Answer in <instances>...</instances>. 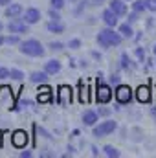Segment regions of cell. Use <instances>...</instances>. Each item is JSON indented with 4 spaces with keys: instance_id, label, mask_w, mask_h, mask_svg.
<instances>
[{
    "instance_id": "cell-1",
    "label": "cell",
    "mask_w": 156,
    "mask_h": 158,
    "mask_svg": "<svg viewBox=\"0 0 156 158\" xmlns=\"http://www.w3.org/2000/svg\"><path fill=\"white\" fill-rule=\"evenodd\" d=\"M123 39H125V37H123L119 31H116L114 28H110V26H107L105 30H101V31L96 35V40H97V44H99L101 48H112V46H119Z\"/></svg>"
},
{
    "instance_id": "cell-2",
    "label": "cell",
    "mask_w": 156,
    "mask_h": 158,
    "mask_svg": "<svg viewBox=\"0 0 156 158\" xmlns=\"http://www.w3.org/2000/svg\"><path fill=\"white\" fill-rule=\"evenodd\" d=\"M18 52L24 53V55H28V57H42L46 53V48L37 39H26V40H20Z\"/></svg>"
},
{
    "instance_id": "cell-3",
    "label": "cell",
    "mask_w": 156,
    "mask_h": 158,
    "mask_svg": "<svg viewBox=\"0 0 156 158\" xmlns=\"http://www.w3.org/2000/svg\"><path fill=\"white\" fill-rule=\"evenodd\" d=\"M116 129H117V123L114 121V119H105V121H101L99 125H94L92 134H94L96 138H103V136L112 134Z\"/></svg>"
},
{
    "instance_id": "cell-4",
    "label": "cell",
    "mask_w": 156,
    "mask_h": 158,
    "mask_svg": "<svg viewBox=\"0 0 156 158\" xmlns=\"http://www.w3.org/2000/svg\"><path fill=\"white\" fill-rule=\"evenodd\" d=\"M114 96H116V101L117 105H129L130 101H132V96H134V92H132V88L129 86V85H117L116 90H114Z\"/></svg>"
},
{
    "instance_id": "cell-5",
    "label": "cell",
    "mask_w": 156,
    "mask_h": 158,
    "mask_svg": "<svg viewBox=\"0 0 156 158\" xmlns=\"http://www.w3.org/2000/svg\"><path fill=\"white\" fill-rule=\"evenodd\" d=\"M112 96H114V92H112L110 85L97 81V88H96V101H97V103H101V105H105V103H109V101L112 99Z\"/></svg>"
},
{
    "instance_id": "cell-6",
    "label": "cell",
    "mask_w": 156,
    "mask_h": 158,
    "mask_svg": "<svg viewBox=\"0 0 156 158\" xmlns=\"http://www.w3.org/2000/svg\"><path fill=\"white\" fill-rule=\"evenodd\" d=\"M28 30H30V24L24 22L22 19H9V24H7V31L9 33L22 35V33H28Z\"/></svg>"
},
{
    "instance_id": "cell-7",
    "label": "cell",
    "mask_w": 156,
    "mask_h": 158,
    "mask_svg": "<svg viewBox=\"0 0 156 158\" xmlns=\"http://www.w3.org/2000/svg\"><path fill=\"white\" fill-rule=\"evenodd\" d=\"M22 20L28 22L30 26L37 24V22H40V11L37 9V7H28V9L22 13Z\"/></svg>"
},
{
    "instance_id": "cell-8",
    "label": "cell",
    "mask_w": 156,
    "mask_h": 158,
    "mask_svg": "<svg viewBox=\"0 0 156 158\" xmlns=\"http://www.w3.org/2000/svg\"><path fill=\"white\" fill-rule=\"evenodd\" d=\"M101 19H103V22H105L107 26H110V28H116L117 24H119V15L114 13L110 7H107V9L101 13Z\"/></svg>"
},
{
    "instance_id": "cell-9",
    "label": "cell",
    "mask_w": 156,
    "mask_h": 158,
    "mask_svg": "<svg viewBox=\"0 0 156 158\" xmlns=\"http://www.w3.org/2000/svg\"><path fill=\"white\" fill-rule=\"evenodd\" d=\"M11 142H13V145L15 147H18V149H22V147H26V143H28V134H26V131H15L13 134H11Z\"/></svg>"
},
{
    "instance_id": "cell-10",
    "label": "cell",
    "mask_w": 156,
    "mask_h": 158,
    "mask_svg": "<svg viewBox=\"0 0 156 158\" xmlns=\"http://www.w3.org/2000/svg\"><path fill=\"white\" fill-rule=\"evenodd\" d=\"M24 13V7L20 6V4H9V6H6V9H4V15H6V19H17V17H20Z\"/></svg>"
},
{
    "instance_id": "cell-11",
    "label": "cell",
    "mask_w": 156,
    "mask_h": 158,
    "mask_svg": "<svg viewBox=\"0 0 156 158\" xmlns=\"http://www.w3.org/2000/svg\"><path fill=\"white\" fill-rule=\"evenodd\" d=\"M109 7L114 11V13H117L119 17H127V2L125 0H109Z\"/></svg>"
},
{
    "instance_id": "cell-12",
    "label": "cell",
    "mask_w": 156,
    "mask_h": 158,
    "mask_svg": "<svg viewBox=\"0 0 156 158\" xmlns=\"http://www.w3.org/2000/svg\"><path fill=\"white\" fill-rule=\"evenodd\" d=\"M81 118H83V123H84L86 127H94V125H97L99 114H97L96 110H84Z\"/></svg>"
},
{
    "instance_id": "cell-13",
    "label": "cell",
    "mask_w": 156,
    "mask_h": 158,
    "mask_svg": "<svg viewBox=\"0 0 156 158\" xmlns=\"http://www.w3.org/2000/svg\"><path fill=\"white\" fill-rule=\"evenodd\" d=\"M61 68H63V64H61V61H57V59H50L48 63H44V70H46L50 76L59 74V72H61Z\"/></svg>"
},
{
    "instance_id": "cell-14",
    "label": "cell",
    "mask_w": 156,
    "mask_h": 158,
    "mask_svg": "<svg viewBox=\"0 0 156 158\" xmlns=\"http://www.w3.org/2000/svg\"><path fill=\"white\" fill-rule=\"evenodd\" d=\"M136 99L140 101V103H149L151 101V90H149V86H138L136 88Z\"/></svg>"
},
{
    "instance_id": "cell-15",
    "label": "cell",
    "mask_w": 156,
    "mask_h": 158,
    "mask_svg": "<svg viewBox=\"0 0 156 158\" xmlns=\"http://www.w3.org/2000/svg\"><path fill=\"white\" fill-rule=\"evenodd\" d=\"M48 79H50V74H48L46 70H42V72L37 70V72H31V74H30V81L35 83V85H44Z\"/></svg>"
},
{
    "instance_id": "cell-16",
    "label": "cell",
    "mask_w": 156,
    "mask_h": 158,
    "mask_svg": "<svg viewBox=\"0 0 156 158\" xmlns=\"http://www.w3.org/2000/svg\"><path fill=\"white\" fill-rule=\"evenodd\" d=\"M72 101V90L66 86V85H63L61 88H59V103L61 105H68Z\"/></svg>"
},
{
    "instance_id": "cell-17",
    "label": "cell",
    "mask_w": 156,
    "mask_h": 158,
    "mask_svg": "<svg viewBox=\"0 0 156 158\" xmlns=\"http://www.w3.org/2000/svg\"><path fill=\"white\" fill-rule=\"evenodd\" d=\"M46 28H48L50 33H64V30H66V26L63 24V20H50L46 24Z\"/></svg>"
},
{
    "instance_id": "cell-18",
    "label": "cell",
    "mask_w": 156,
    "mask_h": 158,
    "mask_svg": "<svg viewBox=\"0 0 156 158\" xmlns=\"http://www.w3.org/2000/svg\"><path fill=\"white\" fill-rule=\"evenodd\" d=\"M117 31L125 37V39H130L134 35V30H132V24L130 22H123V24H117Z\"/></svg>"
},
{
    "instance_id": "cell-19",
    "label": "cell",
    "mask_w": 156,
    "mask_h": 158,
    "mask_svg": "<svg viewBox=\"0 0 156 158\" xmlns=\"http://www.w3.org/2000/svg\"><path fill=\"white\" fill-rule=\"evenodd\" d=\"M51 88L50 86H44V88H39V94H37V101L39 103H44V101H50L51 99Z\"/></svg>"
},
{
    "instance_id": "cell-20",
    "label": "cell",
    "mask_w": 156,
    "mask_h": 158,
    "mask_svg": "<svg viewBox=\"0 0 156 158\" xmlns=\"http://www.w3.org/2000/svg\"><path fill=\"white\" fill-rule=\"evenodd\" d=\"M130 7H132V11L143 13V11H147V0H132Z\"/></svg>"
},
{
    "instance_id": "cell-21",
    "label": "cell",
    "mask_w": 156,
    "mask_h": 158,
    "mask_svg": "<svg viewBox=\"0 0 156 158\" xmlns=\"http://www.w3.org/2000/svg\"><path fill=\"white\" fill-rule=\"evenodd\" d=\"M103 155L109 156V158H119L121 156V153L117 151L114 145H105V147H103Z\"/></svg>"
},
{
    "instance_id": "cell-22",
    "label": "cell",
    "mask_w": 156,
    "mask_h": 158,
    "mask_svg": "<svg viewBox=\"0 0 156 158\" xmlns=\"http://www.w3.org/2000/svg\"><path fill=\"white\" fill-rule=\"evenodd\" d=\"M121 68L123 70H129V68H134V64H132V59L129 57V53H121Z\"/></svg>"
},
{
    "instance_id": "cell-23",
    "label": "cell",
    "mask_w": 156,
    "mask_h": 158,
    "mask_svg": "<svg viewBox=\"0 0 156 158\" xmlns=\"http://www.w3.org/2000/svg\"><path fill=\"white\" fill-rule=\"evenodd\" d=\"M6 44H9V46H18V44H20V37H18V33H11V35H7V37H6Z\"/></svg>"
},
{
    "instance_id": "cell-24",
    "label": "cell",
    "mask_w": 156,
    "mask_h": 158,
    "mask_svg": "<svg viewBox=\"0 0 156 158\" xmlns=\"http://www.w3.org/2000/svg\"><path fill=\"white\" fill-rule=\"evenodd\" d=\"M9 77L15 79V81H20V79L24 77V74H22V70H18V68H9Z\"/></svg>"
},
{
    "instance_id": "cell-25",
    "label": "cell",
    "mask_w": 156,
    "mask_h": 158,
    "mask_svg": "<svg viewBox=\"0 0 156 158\" xmlns=\"http://www.w3.org/2000/svg\"><path fill=\"white\" fill-rule=\"evenodd\" d=\"M61 9H55V7H51L50 11H48V17H50V20H63V17H61V13H59Z\"/></svg>"
},
{
    "instance_id": "cell-26",
    "label": "cell",
    "mask_w": 156,
    "mask_h": 158,
    "mask_svg": "<svg viewBox=\"0 0 156 158\" xmlns=\"http://www.w3.org/2000/svg\"><path fill=\"white\" fill-rule=\"evenodd\" d=\"M48 48H50L51 52H63V50H64V44H63V42H59V40H57V42L53 40V42H50V44H48Z\"/></svg>"
},
{
    "instance_id": "cell-27",
    "label": "cell",
    "mask_w": 156,
    "mask_h": 158,
    "mask_svg": "<svg viewBox=\"0 0 156 158\" xmlns=\"http://www.w3.org/2000/svg\"><path fill=\"white\" fill-rule=\"evenodd\" d=\"M138 19H140V13H138V11H130V13H127V22L134 24Z\"/></svg>"
},
{
    "instance_id": "cell-28",
    "label": "cell",
    "mask_w": 156,
    "mask_h": 158,
    "mask_svg": "<svg viewBox=\"0 0 156 158\" xmlns=\"http://www.w3.org/2000/svg\"><path fill=\"white\" fill-rule=\"evenodd\" d=\"M134 53H136V57H138V61H140V63H143V61H145V52H143V48H140V46H138V48H134Z\"/></svg>"
},
{
    "instance_id": "cell-29",
    "label": "cell",
    "mask_w": 156,
    "mask_h": 158,
    "mask_svg": "<svg viewBox=\"0 0 156 158\" xmlns=\"http://www.w3.org/2000/svg\"><path fill=\"white\" fill-rule=\"evenodd\" d=\"M50 4H51V7H55V9H63L64 4H66V0H50Z\"/></svg>"
},
{
    "instance_id": "cell-30",
    "label": "cell",
    "mask_w": 156,
    "mask_h": 158,
    "mask_svg": "<svg viewBox=\"0 0 156 158\" xmlns=\"http://www.w3.org/2000/svg\"><path fill=\"white\" fill-rule=\"evenodd\" d=\"M68 46H70L72 50H79V48H81V39H70Z\"/></svg>"
},
{
    "instance_id": "cell-31",
    "label": "cell",
    "mask_w": 156,
    "mask_h": 158,
    "mask_svg": "<svg viewBox=\"0 0 156 158\" xmlns=\"http://www.w3.org/2000/svg\"><path fill=\"white\" fill-rule=\"evenodd\" d=\"M4 79H9V68L0 66V81H4Z\"/></svg>"
},
{
    "instance_id": "cell-32",
    "label": "cell",
    "mask_w": 156,
    "mask_h": 158,
    "mask_svg": "<svg viewBox=\"0 0 156 158\" xmlns=\"http://www.w3.org/2000/svg\"><path fill=\"white\" fill-rule=\"evenodd\" d=\"M147 11L156 13V0H147Z\"/></svg>"
},
{
    "instance_id": "cell-33",
    "label": "cell",
    "mask_w": 156,
    "mask_h": 158,
    "mask_svg": "<svg viewBox=\"0 0 156 158\" xmlns=\"http://www.w3.org/2000/svg\"><path fill=\"white\" fill-rule=\"evenodd\" d=\"M109 81H110V85H119V76H117V74H112V76H110V77H109Z\"/></svg>"
},
{
    "instance_id": "cell-34",
    "label": "cell",
    "mask_w": 156,
    "mask_h": 158,
    "mask_svg": "<svg viewBox=\"0 0 156 158\" xmlns=\"http://www.w3.org/2000/svg\"><path fill=\"white\" fill-rule=\"evenodd\" d=\"M20 158H31V151H22L20 153Z\"/></svg>"
},
{
    "instance_id": "cell-35",
    "label": "cell",
    "mask_w": 156,
    "mask_h": 158,
    "mask_svg": "<svg viewBox=\"0 0 156 158\" xmlns=\"http://www.w3.org/2000/svg\"><path fill=\"white\" fill-rule=\"evenodd\" d=\"M109 112H110V110H109V109H99V112H97V114H103V116H107V114H109Z\"/></svg>"
},
{
    "instance_id": "cell-36",
    "label": "cell",
    "mask_w": 156,
    "mask_h": 158,
    "mask_svg": "<svg viewBox=\"0 0 156 158\" xmlns=\"http://www.w3.org/2000/svg\"><path fill=\"white\" fill-rule=\"evenodd\" d=\"M9 4H11V0H0V7H2V6L6 7V6H9Z\"/></svg>"
},
{
    "instance_id": "cell-37",
    "label": "cell",
    "mask_w": 156,
    "mask_h": 158,
    "mask_svg": "<svg viewBox=\"0 0 156 158\" xmlns=\"http://www.w3.org/2000/svg\"><path fill=\"white\" fill-rule=\"evenodd\" d=\"M105 0H92V6H101Z\"/></svg>"
},
{
    "instance_id": "cell-38",
    "label": "cell",
    "mask_w": 156,
    "mask_h": 158,
    "mask_svg": "<svg viewBox=\"0 0 156 158\" xmlns=\"http://www.w3.org/2000/svg\"><path fill=\"white\" fill-rule=\"evenodd\" d=\"M2 44H6V37H4V35L0 33V46H2Z\"/></svg>"
},
{
    "instance_id": "cell-39",
    "label": "cell",
    "mask_w": 156,
    "mask_h": 158,
    "mask_svg": "<svg viewBox=\"0 0 156 158\" xmlns=\"http://www.w3.org/2000/svg\"><path fill=\"white\" fill-rule=\"evenodd\" d=\"M153 53H154V57H156V44L153 46Z\"/></svg>"
},
{
    "instance_id": "cell-40",
    "label": "cell",
    "mask_w": 156,
    "mask_h": 158,
    "mask_svg": "<svg viewBox=\"0 0 156 158\" xmlns=\"http://www.w3.org/2000/svg\"><path fill=\"white\" fill-rule=\"evenodd\" d=\"M2 30H4V24H2V22H0V33H2Z\"/></svg>"
},
{
    "instance_id": "cell-41",
    "label": "cell",
    "mask_w": 156,
    "mask_h": 158,
    "mask_svg": "<svg viewBox=\"0 0 156 158\" xmlns=\"http://www.w3.org/2000/svg\"><path fill=\"white\" fill-rule=\"evenodd\" d=\"M70 2H77V0H70Z\"/></svg>"
},
{
    "instance_id": "cell-42",
    "label": "cell",
    "mask_w": 156,
    "mask_h": 158,
    "mask_svg": "<svg viewBox=\"0 0 156 158\" xmlns=\"http://www.w3.org/2000/svg\"><path fill=\"white\" fill-rule=\"evenodd\" d=\"M125 2H130V0H125Z\"/></svg>"
}]
</instances>
